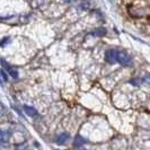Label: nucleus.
Segmentation results:
<instances>
[{
	"instance_id": "obj_5",
	"label": "nucleus",
	"mask_w": 150,
	"mask_h": 150,
	"mask_svg": "<svg viewBox=\"0 0 150 150\" xmlns=\"http://www.w3.org/2000/svg\"><path fill=\"white\" fill-rule=\"evenodd\" d=\"M9 132L0 130V144H7L9 141Z\"/></svg>"
},
{
	"instance_id": "obj_11",
	"label": "nucleus",
	"mask_w": 150,
	"mask_h": 150,
	"mask_svg": "<svg viewBox=\"0 0 150 150\" xmlns=\"http://www.w3.org/2000/svg\"><path fill=\"white\" fill-rule=\"evenodd\" d=\"M130 83H132V85H135V86H139L140 85V79H132Z\"/></svg>"
},
{
	"instance_id": "obj_10",
	"label": "nucleus",
	"mask_w": 150,
	"mask_h": 150,
	"mask_svg": "<svg viewBox=\"0 0 150 150\" xmlns=\"http://www.w3.org/2000/svg\"><path fill=\"white\" fill-rule=\"evenodd\" d=\"M143 83H146V85H150V76H147V77H144L142 79Z\"/></svg>"
},
{
	"instance_id": "obj_6",
	"label": "nucleus",
	"mask_w": 150,
	"mask_h": 150,
	"mask_svg": "<svg viewBox=\"0 0 150 150\" xmlns=\"http://www.w3.org/2000/svg\"><path fill=\"white\" fill-rule=\"evenodd\" d=\"M24 111L25 113L30 116V117H35V116H38V111L34 108V107H32V106H28V105H25L24 106Z\"/></svg>"
},
{
	"instance_id": "obj_1",
	"label": "nucleus",
	"mask_w": 150,
	"mask_h": 150,
	"mask_svg": "<svg viewBox=\"0 0 150 150\" xmlns=\"http://www.w3.org/2000/svg\"><path fill=\"white\" fill-rule=\"evenodd\" d=\"M117 62L122 66H131L132 64V58L125 52H119L117 54Z\"/></svg>"
},
{
	"instance_id": "obj_3",
	"label": "nucleus",
	"mask_w": 150,
	"mask_h": 150,
	"mask_svg": "<svg viewBox=\"0 0 150 150\" xmlns=\"http://www.w3.org/2000/svg\"><path fill=\"white\" fill-rule=\"evenodd\" d=\"M1 62H2V67L5 68V69H6V70H7L8 71V74H9V75L11 76V77H13V78H17V77H18V70H17V69H16V68H14V67H10V66H8L7 63H6V61L5 60H2V59H1Z\"/></svg>"
},
{
	"instance_id": "obj_12",
	"label": "nucleus",
	"mask_w": 150,
	"mask_h": 150,
	"mask_svg": "<svg viewBox=\"0 0 150 150\" xmlns=\"http://www.w3.org/2000/svg\"><path fill=\"white\" fill-rule=\"evenodd\" d=\"M7 42H9V38H4L2 41H0V46H4V45L7 43Z\"/></svg>"
},
{
	"instance_id": "obj_8",
	"label": "nucleus",
	"mask_w": 150,
	"mask_h": 150,
	"mask_svg": "<svg viewBox=\"0 0 150 150\" xmlns=\"http://www.w3.org/2000/svg\"><path fill=\"white\" fill-rule=\"evenodd\" d=\"M85 142H86V140L83 139V137H80V135H77V137L75 138L74 144H75V146H80V144H83Z\"/></svg>"
},
{
	"instance_id": "obj_7",
	"label": "nucleus",
	"mask_w": 150,
	"mask_h": 150,
	"mask_svg": "<svg viewBox=\"0 0 150 150\" xmlns=\"http://www.w3.org/2000/svg\"><path fill=\"white\" fill-rule=\"evenodd\" d=\"M94 36H98V38H100V36H104L106 34V30L104 28V27H99L98 30H96L95 32H93L91 33Z\"/></svg>"
},
{
	"instance_id": "obj_2",
	"label": "nucleus",
	"mask_w": 150,
	"mask_h": 150,
	"mask_svg": "<svg viewBox=\"0 0 150 150\" xmlns=\"http://www.w3.org/2000/svg\"><path fill=\"white\" fill-rule=\"evenodd\" d=\"M117 54H119V51L114 50V49H111L108 51H106L105 53V60L108 62V63H115L117 61Z\"/></svg>"
},
{
	"instance_id": "obj_13",
	"label": "nucleus",
	"mask_w": 150,
	"mask_h": 150,
	"mask_svg": "<svg viewBox=\"0 0 150 150\" xmlns=\"http://www.w3.org/2000/svg\"><path fill=\"white\" fill-rule=\"evenodd\" d=\"M77 150H86V149H83V148H78Z\"/></svg>"
},
{
	"instance_id": "obj_4",
	"label": "nucleus",
	"mask_w": 150,
	"mask_h": 150,
	"mask_svg": "<svg viewBox=\"0 0 150 150\" xmlns=\"http://www.w3.org/2000/svg\"><path fill=\"white\" fill-rule=\"evenodd\" d=\"M69 139H70V135L68 134V133H61V134L57 137L55 142L58 143V144H64Z\"/></svg>"
},
{
	"instance_id": "obj_9",
	"label": "nucleus",
	"mask_w": 150,
	"mask_h": 150,
	"mask_svg": "<svg viewBox=\"0 0 150 150\" xmlns=\"http://www.w3.org/2000/svg\"><path fill=\"white\" fill-rule=\"evenodd\" d=\"M0 79H1V83H6V81L8 80V76H7L6 71H5L4 69H1V70H0Z\"/></svg>"
}]
</instances>
